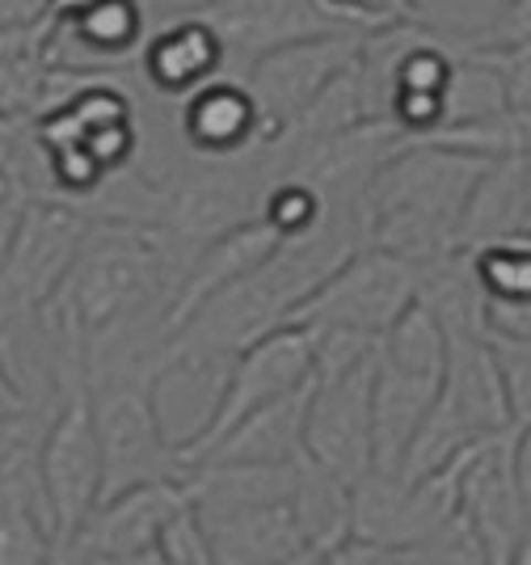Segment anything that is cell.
Masks as SVG:
<instances>
[{
  "instance_id": "e575fe53",
  "label": "cell",
  "mask_w": 531,
  "mask_h": 565,
  "mask_svg": "<svg viewBox=\"0 0 531 565\" xmlns=\"http://www.w3.org/2000/svg\"><path fill=\"white\" fill-rule=\"evenodd\" d=\"M514 469H519V490H523V502H528L531 515V423H523L519 435H514Z\"/></svg>"
},
{
  "instance_id": "7a4b0ae2",
  "label": "cell",
  "mask_w": 531,
  "mask_h": 565,
  "mask_svg": "<svg viewBox=\"0 0 531 565\" xmlns=\"http://www.w3.org/2000/svg\"><path fill=\"white\" fill-rule=\"evenodd\" d=\"M486 169V157H468L431 140H410L380 166L363 190V241L414 262L452 254L464 203Z\"/></svg>"
},
{
  "instance_id": "603a6c76",
  "label": "cell",
  "mask_w": 531,
  "mask_h": 565,
  "mask_svg": "<svg viewBox=\"0 0 531 565\" xmlns=\"http://www.w3.org/2000/svg\"><path fill=\"white\" fill-rule=\"evenodd\" d=\"M486 305H531V245L519 236L464 249Z\"/></svg>"
},
{
  "instance_id": "30bf717a",
  "label": "cell",
  "mask_w": 531,
  "mask_h": 565,
  "mask_svg": "<svg viewBox=\"0 0 531 565\" xmlns=\"http://www.w3.org/2000/svg\"><path fill=\"white\" fill-rule=\"evenodd\" d=\"M380 354V347H375ZM375 354L338 380H312L304 418V451L312 465L354 486L371 472V376Z\"/></svg>"
},
{
  "instance_id": "3957f363",
  "label": "cell",
  "mask_w": 531,
  "mask_h": 565,
  "mask_svg": "<svg viewBox=\"0 0 531 565\" xmlns=\"http://www.w3.org/2000/svg\"><path fill=\"white\" fill-rule=\"evenodd\" d=\"M507 426L514 423H510L502 372H498V359L489 347V330H447L443 384L396 477H405V481L426 477Z\"/></svg>"
},
{
  "instance_id": "ffe728a7",
  "label": "cell",
  "mask_w": 531,
  "mask_h": 565,
  "mask_svg": "<svg viewBox=\"0 0 531 565\" xmlns=\"http://www.w3.org/2000/svg\"><path fill=\"white\" fill-rule=\"evenodd\" d=\"M528 228V148L493 157L460 215L456 249L493 245Z\"/></svg>"
},
{
  "instance_id": "d6a6232c",
  "label": "cell",
  "mask_w": 531,
  "mask_h": 565,
  "mask_svg": "<svg viewBox=\"0 0 531 565\" xmlns=\"http://www.w3.org/2000/svg\"><path fill=\"white\" fill-rule=\"evenodd\" d=\"M46 22V0H0V30Z\"/></svg>"
},
{
  "instance_id": "83f0119b",
  "label": "cell",
  "mask_w": 531,
  "mask_h": 565,
  "mask_svg": "<svg viewBox=\"0 0 531 565\" xmlns=\"http://www.w3.org/2000/svg\"><path fill=\"white\" fill-rule=\"evenodd\" d=\"M489 347L502 372V388H507L510 423H531V338H507V333H489Z\"/></svg>"
},
{
  "instance_id": "8d00e7d4",
  "label": "cell",
  "mask_w": 531,
  "mask_h": 565,
  "mask_svg": "<svg viewBox=\"0 0 531 565\" xmlns=\"http://www.w3.org/2000/svg\"><path fill=\"white\" fill-rule=\"evenodd\" d=\"M13 190H18V186H13V182H9L4 173H0V199H4V194H13Z\"/></svg>"
},
{
  "instance_id": "52a82bcc",
  "label": "cell",
  "mask_w": 531,
  "mask_h": 565,
  "mask_svg": "<svg viewBox=\"0 0 531 565\" xmlns=\"http://www.w3.org/2000/svg\"><path fill=\"white\" fill-rule=\"evenodd\" d=\"M39 481H43L46 515L60 541L81 532V523L102 502V444L93 426L89 384L64 393L55 418L46 426L39 451Z\"/></svg>"
},
{
  "instance_id": "277c9868",
  "label": "cell",
  "mask_w": 531,
  "mask_h": 565,
  "mask_svg": "<svg viewBox=\"0 0 531 565\" xmlns=\"http://www.w3.org/2000/svg\"><path fill=\"white\" fill-rule=\"evenodd\" d=\"M89 397L102 444V502L144 481H185L194 472L161 426L157 372L89 384Z\"/></svg>"
},
{
  "instance_id": "4316f807",
  "label": "cell",
  "mask_w": 531,
  "mask_h": 565,
  "mask_svg": "<svg viewBox=\"0 0 531 565\" xmlns=\"http://www.w3.org/2000/svg\"><path fill=\"white\" fill-rule=\"evenodd\" d=\"M46 55L0 60V115L34 118L46 102Z\"/></svg>"
},
{
  "instance_id": "ba28073f",
  "label": "cell",
  "mask_w": 531,
  "mask_h": 565,
  "mask_svg": "<svg viewBox=\"0 0 531 565\" xmlns=\"http://www.w3.org/2000/svg\"><path fill=\"white\" fill-rule=\"evenodd\" d=\"M514 435L519 426L486 435L460 460V515L481 536L493 565H510L531 541V515L514 469Z\"/></svg>"
},
{
  "instance_id": "f1b7e54d",
  "label": "cell",
  "mask_w": 531,
  "mask_h": 565,
  "mask_svg": "<svg viewBox=\"0 0 531 565\" xmlns=\"http://www.w3.org/2000/svg\"><path fill=\"white\" fill-rule=\"evenodd\" d=\"M350 30L368 34L375 25H389L396 18H410V0H325Z\"/></svg>"
},
{
  "instance_id": "7c38bea8",
  "label": "cell",
  "mask_w": 531,
  "mask_h": 565,
  "mask_svg": "<svg viewBox=\"0 0 531 565\" xmlns=\"http://www.w3.org/2000/svg\"><path fill=\"white\" fill-rule=\"evenodd\" d=\"M229 51V76H241L254 68L257 55L270 47L312 39V34H359L350 30L325 0H211L203 9Z\"/></svg>"
},
{
  "instance_id": "d6986e66",
  "label": "cell",
  "mask_w": 531,
  "mask_h": 565,
  "mask_svg": "<svg viewBox=\"0 0 531 565\" xmlns=\"http://www.w3.org/2000/svg\"><path fill=\"white\" fill-rule=\"evenodd\" d=\"M312 401V380L266 401L249 418L232 426L229 435L208 451L203 465H283L304 456V418Z\"/></svg>"
},
{
  "instance_id": "484cf974",
  "label": "cell",
  "mask_w": 531,
  "mask_h": 565,
  "mask_svg": "<svg viewBox=\"0 0 531 565\" xmlns=\"http://www.w3.org/2000/svg\"><path fill=\"white\" fill-rule=\"evenodd\" d=\"M55 541L39 511H0V565H46Z\"/></svg>"
},
{
  "instance_id": "9a60e30c",
  "label": "cell",
  "mask_w": 531,
  "mask_h": 565,
  "mask_svg": "<svg viewBox=\"0 0 531 565\" xmlns=\"http://www.w3.org/2000/svg\"><path fill=\"white\" fill-rule=\"evenodd\" d=\"M148 30L152 22L139 0H89L81 13L51 22L46 64L81 72H118L139 60Z\"/></svg>"
},
{
  "instance_id": "5bb4252c",
  "label": "cell",
  "mask_w": 531,
  "mask_h": 565,
  "mask_svg": "<svg viewBox=\"0 0 531 565\" xmlns=\"http://www.w3.org/2000/svg\"><path fill=\"white\" fill-rule=\"evenodd\" d=\"M190 477L185 481H144V486H131L123 494L97 502L72 541L81 544L89 557H118V553L157 548L164 527L194 507Z\"/></svg>"
},
{
  "instance_id": "d590c367",
  "label": "cell",
  "mask_w": 531,
  "mask_h": 565,
  "mask_svg": "<svg viewBox=\"0 0 531 565\" xmlns=\"http://www.w3.org/2000/svg\"><path fill=\"white\" fill-rule=\"evenodd\" d=\"M18 405H30V401L18 397V388L9 384V376H4V367H0V418H4V414H13Z\"/></svg>"
},
{
  "instance_id": "cb8c5ba5",
  "label": "cell",
  "mask_w": 531,
  "mask_h": 565,
  "mask_svg": "<svg viewBox=\"0 0 531 565\" xmlns=\"http://www.w3.org/2000/svg\"><path fill=\"white\" fill-rule=\"evenodd\" d=\"M333 207H338V203H329L312 182H304L296 173H278L275 182H270V190H266L262 212L257 215H262L283 241H296V236L317 233Z\"/></svg>"
},
{
  "instance_id": "4dcf8cb0",
  "label": "cell",
  "mask_w": 531,
  "mask_h": 565,
  "mask_svg": "<svg viewBox=\"0 0 531 565\" xmlns=\"http://www.w3.org/2000/svg\"><path fill=\"white\" fill-rule=\"evenodd\" d=\"M30 136H34V118L0 115V173H4L9 182H13V169L22 161Z\"/></svg>"
},
{
  "instance_id": "8fae6325",
  "label": "cell",
  "mask_w": 531,
  "mask_h": 565,
  "mask_svg": "<svg viewBox=\"0 0 531 565\" xmlns=\"http://www.w3.org/2000/svg\"><path fill=\"white\" fill-rule=\"evenodd\" d=\"M359 39L363 34H312L257 55L254 68L245 72V85L254 89L262 115L275 122L278 136H287L304 106L325 89V81L359 55Z\"/></svg>"
},
{
  "instance_id": "4fadbf2b",
  "label": "cell",
  "mask_w": 531,
  "mask_h": 565,
  "mask_svg": "<svg viewBox=\"0 0 531 565\" xmlns=\"http://www.w3.org/2000/svg\"><path fill=\"white\" fill-rule=\"evenodd\" d=\"M178 136L203 161H232L278 140L275 122L262 115L254 89L241 76H215L182 97Z\"/></svg>"
},
{
  "instance_id": "1f68e13d",
  "label": "cell",
  "mask_w": 531,
  "mask_h": 565,
  "mask_svg": "<svg viewBox=\"0 0 531 565\" xmlns=\"http://www.w3.org/2000/svg\"><path fill=\"white\" fill-rule=\"evenodd\" d=\"M25 199H30V194H22V190H13V194H4V199H0V266L9 262V249H13V241H18Z\"/></svg>"
},
{
  "instance_id": "e0dca14e",
  "label": "cell",
  "mask_w": 531,
  "mask_h": 565,
  "mask_svg": "<svg viewBox=\"0 0 531 565\" xmlns=\"http://www.w3.org/2000/svg\"><path fill=\"white\" fill-rule=\"evenodd\" d=\"M139 72L161 97H185L215 76H229V51L203 13H190L148 30L139 47Z\"/></svg>"
},
{
  "instance_id": "6da1fadb",
  "label": "cell",
  "mask_w": 531,
  "mask_h": 565,
  "mask_svg": "<svg viewBox=\"0 0 531 565\" xmlns=\"http://www.w3.org/2000/svg\"><path fill=\"white\" fill-rule=\"evenodd\" d=\"M190 258L194 249L169 228L89 220V233L43 312L81 338L136 317H164Z\"/></svg>"
},
{
  "instance_id": "f546056e",
  "label": "cell",
  "mask_w": 531,
  "mask_h": 565,
  "mask_svg": "<svg viewBox=\"0 0 531 565\" xmlns=\"http://www.w3.org/2000/svg\"><path fill=\"white\" fill-rule=\"evenodd\" d=\"M489 47L531 55V0H507L502 4V18H498V30H493Z\"/></svg>"
},
{
  "instance_id": "44dd1931",
  "label": "cell",
  "mask_w": 531,
  "mask_h": 565,
  "mask_svg": "<svg viewBox=\"0 0 531 565\" xmlns=\"http://www.w3.org/2000/svg\"><path fill=\"white\" fill-rule=\"evenodd\" d=\"M502 115H514V106H510V89L507 81H502V72H498V64L489 60L486 51L456 55V68H452L447 94H443V127L447 122H481V118Z\"/></svg>"
},
{
  "instance_id": "74e56055",
  "label": "cell",
  "mask_w": 531,
  "mask_h": 565,
  "mask_svg": "<svg viewBox=\"0 0 531 565\" xmlns=\"http://www.w3.org/2000/svg\"><path fill=\"white\" fill-rule=\"evenodd\" d=\"M519 241H523V245H531V233H519Z\"/></svg>"
},
{
  "instance_id": "d4e9b609",
  "label": "cell",
  "mask_w": 531,
  "mask_h": 565,
  "mask_svg": "<svg viewBox=\"0 0 531 565\" xmlns=\"http://www.w3.org/2000/svg\"><path fill=\"white\" fill-rule=\"evenodd\" d=\"M410 565H493L486 553L481 536L468 527V519L456 515L443 523L439 532H431L426 541H417L414 548H405Z\"/></svg>"
},
{
  "instance_id": "8992f818",
  "label": "cell",
  "mask_w": 531,
  "mask_h": 565,
  "mask_svg": "<svg viewBox=\"0 0 531 565\" xmlns=\"http://www.w3.org/2000/svg\"><path fill=\"white\" fill-rule=\"evenodd\" d=\"M312 347H317V333L308 326H275V330H266L249 347L232 354L229 376L220 384V397L211 405L208 423L199 426L185 444H178L185 469H199L208 460V451L229 435L232 426L249 418L254 409H262L266 401L308 384L312 380Z\"/></svg>"
},
{
  "instance_id": "ac0fdd59",
  "label": "cell",
  "mask_w": 531,
  "mask_h": 565,
  "mask_svg": "<svg viewBox=\"0 0 531 565\" xmlns=\"http://www.w3.org/2000/svg\"><path fill=\"white\" fill-rule=\"evenodd\" d=\"M443 380L417 376L405 367H393L375 354V376H371V469L375 472H401L410 444L422 430L435 393Z\"/></svg>"
},
{
  "instance_id": "2e32d148",
  "label": "cell",
  "mask_w": 531,
  "mask_h": 565,
  "mask_svg": "<svg viewBox=\"0 0 531 565\" xmlns=\"http://www.w3.org/2000/svg\"><path fill=\"white\" fill-rule=\"evenodd\" d=\"M278 245H283V236H278L262 215H254V220L229 228L224 236L208 241L203 249H194V258H190L182 282H178V291H173V305L164 312L169 338L182 330L185 321L208 305L211 296H220L224 287L249 279L257 266H266V262L275 258Z\"/></svg>"
},
{
  "instance_id": "836d02e7",
  "label": "cell",
  "mask_w": 531,
  "mask_h": 565,
  "mask_svg": "<svg viewBox=\"0 0 531 565\" xmlns=\"http://www.w3.org/2000/svg\"><path fill=\"white\" fill-rule=\"evenodd\" d=\"M139 4H144L148 22L161 25V22H173V18H190V13H203L211 0H139Z\"/></svg>"
},
{
  "instance_id": "7402d4cb",
  "label": "cell",
  "mask_w": 531,
  "mask_h": 565,
  "mask_svg": "<svg viewBox=\"0 0 531 565\" xmlns=\"http://www.w3.org/2000/svg\"><path fill=\"white\" fill-rule=\"evenodd\" d=\"M507 0H410V18L452 55L489 47Z\"/></svg>"
},
{
  "instance_id": "9c48e42d",
  "label": "cell",
  "mask_w": 531,
  "mask_h": 565,
  "mask_svg": "<svg viewBox=\"0 0 531 565\" xmlns=\"http://www.w3.org/2000/svg\"><path fill=\"white\" fill-rule=\"evenodd\" d=\"M89 215L64 199H25L22 228L0 266V308H43L68 275Z\"/></svg>"
},
{
  "instance_id": "5b68a950",
  "label": "cell",
  "mask_w": 531,
  "mask_h": 565,
  "mask_svg": "<svg viewBox=\"0 0 531 565\" xmlns=\"http://www.w3.org/2000/svg\"><path fill=\"white\" fill-rule=\"evenodd\" d=\"M422 262L401 258L380 245H359L333 275L317 282L283 326L308 330H354L384 338L389 326L417 300Z\"/></svg>"
}]
</instances>
